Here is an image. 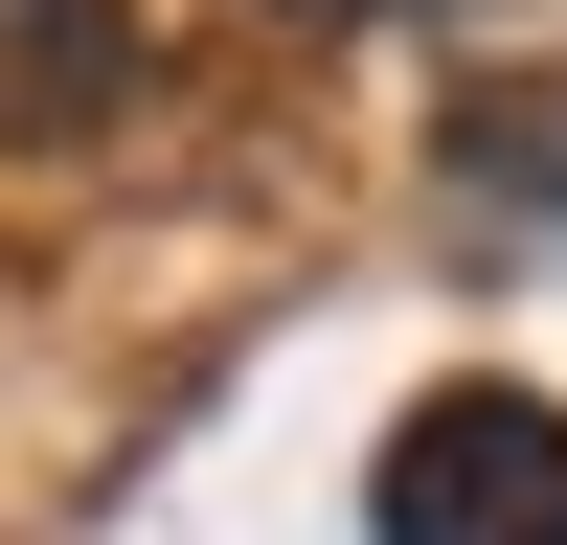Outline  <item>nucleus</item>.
<instances>
[{
    "instance_id": "f257e3e1",
    "label": "nucleus",
    "mask_w": 567,
    "mask_h": 545,
    "mask_svg": "<svg viewBox=\"0 0 567 545\" xmlns=\"http://www.w3.org/2000/svg\"><path fill=\"white\" fill-rule=\"evenodd\" d=\"M363 545H567V409L545 387H409L363 454Z\"/></svg>"
},
{
    "instance_id": "f03ea898",
    "label": "nucleus",
    "mask_w": 567,
    "mask_h": 545,
    "mask_svg": "<svg viewBox=\"0 0 567 545\" xmlns=\"http://www.w3.org/2000/svg\"><path fill=\"white\" fill-rule=\"evenodd\" d=\"M432 227H454V272H567V69H454Z\"/></svg>"
},
{
    "instance_id": "7ed1b4c3",
    "label": "nucleus",
    "mask_w": 567,
    "mask_h": 545,
    "mask_svg": "<svg viewBox=\"0 0 567 545\" xmlns=\"http://www.w3.org/2000/svg\"><path fill=\"white\" fill-rule=\"evenodd\" d=\"M136 114V0H0V136H114Z\"/></svg>"
}]
</instances>
